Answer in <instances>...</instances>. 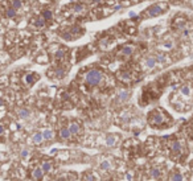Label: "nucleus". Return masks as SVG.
<instances>
[{
    "label": "nucleus",
    "instance_id": "f257e3e1",
    "mask_svg": "<svg viewBox=\"0 0 193 181\" xmlns=\"http://www.w3.org/2000/svg\"><path fill=\"white\" fill-rule=\"evenodd\" d=\"M147 120L152 127H167L172 123V118L167 115L165 111H163L161 109H155L149 111L147 115Z\"/></svg>",
    "mask_w": 193,
    "mask_h": 181
},
{
    "label": "nucleus",
    "instance_id": "f03ea898",
    "mask_svg": "<svg viewBox=\"0 0 193 181\" xmlns=\"http://www.w3.org/2000/svg\"><path fill=\"white\" fill-rule=\"evenodd\" d=\"M102 80H103V74H102V72L98 69L89 70V72L86 73V75H85V81H86V83L90 85V86H98L102 82Z\"/></svg>",
    "mask_w": 193,
    "mask_h": 181
},
{
    "label": "nucleus",
    "instance_id": "7ed1b4c3",
    "mask_svg": "<svg viewBox=\"0 0 193 181\" xmlns=\"http://www.w3.org/2000/svg\"><path fill=\"white\" fill-rule=\"evenodd\" d=\"M165 11H167L165 4H156V5H152L149 9L144 11V15L148 16V17H155V16H159V15H161V13H164Z\"/></svg>",
    "mask_w": 193,
    "mask_h": 181
},
{
    "label": "nucleus",
    "instance_id": "20e7f679",
    "mask_svg": "<svg viewBox=\"0 0 193 181\" xmlns=\"http://www.w3.org/2000/svg\"><path fill=\"white\" fill-rule=\"evenodd\" d=\"M184 151V147H183V143L178 140H175L172 141L171 144V157H175L176 155H178L180 156V153H183Z\"/></svg>",
    "mask_w": 193,
    "mask_h": 181
},
{
    "label": "nucleus",
    "instance_id": "39448f33",
    "mask_svg": "<svg viewBox=\"0 0 193 181\" xmlns=\"http://www.w3.org/2000/svg\"><path fill=\"white\" fill-rule=\"evenodd\" d=\"M132 53H134V46H132V45H123V46H120L118 50V54L123 56V57L131 56Z\"/></svg>",
    "mask_w": 193,
    "mask_h": 181
},
{
    "label": "nucleus",
    "instance_id": "423d86ee",
    "mask_svg": "<svg viewBox=\"0 0 193 181\" xmlns=\"http://www.w3.org/2000/svg\"><path fill=\"white\" fill-rule=\"evenodd\" d=\"M37 80H38V74H37V73H28V74L24 75V82L28 85V86L33 85Z\"/></svg>",
    "mask_w": 193,
    "mask_h": 181
},
{
    "label": "nucleus",
    "instance_id": "0eeeda50",
    "mask_svg": "<svg viewBox=\"0 0 193 181\" xmlns=\"http://www.w3.org/2000/svg\"><path fill=\"white\" fill-rule=\"evenodd\" d=\"M70 136H72V132H70L69 128H66V127H62V128L59 130V138H61L62 140H69Z\"/></svg>",
    "mask_w": 193,
    "mask_h": 181
},
{
    "label": "nucleus",
    "instance_id": "6e6552de",
    "mask_svg": "<svg viewBox=\"0 0 193 181\" xmlns=\"http://www.w3.org/2000/svg\"><path fill=\"white\" fill-rule=\"evenodd\" d=\"M44 173H45V172L42 171V168H35V169H33V172H32V177L35 180L41 181L42 179H44Z\"/></svg>",
    "mask_w": 193,
    "mask_h": 181
},
{
    "label": "nucleus",
    "instance_id": "1a4fd4ad",
    "mask_svg": "<svg viewBox=\"0 0 193 181\" xmlns=\"http://www.w3.org/2000/svg\"><path fill=\"white\" fill-rule=\"evenodd\" d=\"M65 57H66V49H59L54 53V60L56 61H64Z\"/></svg>",
    "mask_w": 193,
    "mask_h": 181
},
{
    "label": "nucleus",
    "instance_id": "9d476101",
    "mask_svg": "<svg viewBox=\"0 0 193 181\" xmlns=\"http://www.w3.org/2000/svg\"><path fill=\"white\" fill-rule=\"evenodd\" d=\"M116 141H118V136H115V135H107L106 136V144L109 147L115 146Z\"/></svg>",
    "mask_w": 193,
    "mask_h": 181
},
{
    "label": "nucleus",
    "instance_id": "9b49d317",
    "mask_svg": "<svg viewBox=\"0 0 193 181\" xmlns=\"http://www.w3.org/2000/svg\"><path fill=\"white\" fill-rule=\"evenodd\" d=\"M69 130H70V132H72V135H77L81 128H79V124L78 123L72 122V123H70V126H69Z\"/></svg>",
    "mask_w": 193,
    "mask_h": 181
},
{
    "label": "nucleus",
    "instance_id": "f8f14e48",
    "mask_svg": "<svg viewBox=\"0 0 193 181\" xmlns=\"http://www.w3.org/2000/svg\"><path fill=\"white\" fill-rule=\"evenodd\" d=\"M42 139H44V136H42V134H36V135H33V138H32V141L35 144H40L42 141Z\"/></svg>",
    "mask_w": 193,
    "mask_h": 181
},
{
    "label": "nucleus",
    "instance_id": "ddd939ff",
    "mask_svg": "<svg viewBox=\"0 0 193 181\" xmlns=\"http://www.w3.org/2000/svg\"><path fill=\"white\" fill-rule=\"evenodd\" d=\"M41 168L44 172H50V169H52V164L49 163V161H44V163L41 164Z\"/></svg>",
    "mask_w": 193,
    "mask_h": 181
},
{
    "label": "nucleus",
    "instance_id": "4468645a",
    "mask_svg": "<svg viewBox=\"0 0 193 181\" xmlns=\"http://www.w3.org/2000/svg\"><path fill=\"white\" fill-rule=\"evenodd\" d=\"M42 136H44L45 140H49V139H52L53 138V132L50 131V130H45V131L42 132Z\"/></svg>",
    "mask_w": 193,
    "mask_h": 181
},
{
    "label": "nucleus",
    "instance_id": "2eb2a0df",
    "mask_svg": "<svg viewBox=\"0 0 193 181\" xmlns=\"http://www.w3.org/2000/svg\"><path fill=\"white\" fill-rule=\"evenodd\" d=\"M172 181H183V174L180 172H175L172 174Z\"/></svg>",
    "mask_w": 193,
    "mask_h": 181
},
{
    "label": "nucleus",
    "instance_id": "dca6fc26",
    "mask_svg": "<svg viewBox=\"0 0 193 181\" xmlns=\"http://www.w3.org/2000/svg\"><path fill=\"white\" fill-rule=\"evenodd\" d=\"M52 16H53V13L50 12V11H44V12H42V19H44V20H50V19H52Z\"/></svg>",
    "mask_w": 193,
    "mask_h": 181
},
{
    "label": "nucleus",
    "instance_id": "f3484780",
    "mask_svg": "<svg viewBox=\"0 0 193 181\" xmlns=\"http://www.w3.org/2000/svg\"><path fill=\"white\" fill-rule=\"evenodd\" d=\"M181 94L185 95V97H188V95H191V89H189V86H183L181 87Z\"/></svg>",
    "mask_w": 193,
    "mask_h": 181
},
{
    "label": "nucleus",
    "instance_id": "a211bd4d",
    "mask_svg": "<svg viewBox=\"0 0 193 181\" xmlns=\"http://www.w3.org/2000/svg\"><path fill=\"white\" fill-rule=\"evenodd\" d=\"M19 115H20V118H21V119H25V118L29 117V111L22 109V110H20V111H19Z\"/></svg>",
    "mask_w": 193,
    "mask_h": 181
},
{
    "label": "nucleus",
    "instance_id": "6ab92c4d",
    "mask_svg": "<svg viewBox=\"0 0 193 181\" xmlns=\"http://www.w3.org/2000/svg\"><path fill=\"white\" fill-rule=\"evenodd\" d=\"M99 167H101V169H103V171H104V169H110V167H111V165H110V161L104 160V161H102Z\"/></svg>",
    "mask_w": 193,
    "mask_h": 181
},
{
    "label": "nucleus",
    "instance_id": "aec40b11",
    "mask_svg": "<svg viewBox=\"0 0 193 181\" xmlns=\"http://www.w3.org/2000/svg\"><path fill=\"white\" fill-rule=\"evenodd\" d=\"M146 65L148 67H154L155 65H156V61H155V58H148V60L146 61Z\"/></svg>",
    "mask_w": 193,
    "mask_h": 181
},
{
    "label": "nucleus",
    "instance_id": "412c9836",
    "mask_svg": "<svg viewBox=\"0 0 193 181\" xmlns=\"http://www.w3.org/2000/svg\"><path fill=\"white\" fill-rule=\"evenodd\" d=\"M82 179H83V181H95V179L90 173H83V177H82Z\"/></svg>",
    "mask_w": 193,
    "mask_h": 181
},
{
    "label": "nucleus",
    "instance_id": "4be33fe9",
    "mask_svg": "<svg viewBox=\"0 0 193 181\" xmlns=\"http://www.w3.org/2000/svg\"><path fill=\"white\" fill-rule=\"evenodd\" d=\"M16 12H15V8H9L7 11V17H15Z\"/></svg>",
    "mask_w": 193,
    "mask_h": 181
},
{
    "label": "nucleus",
    "instance_id": "5701e85b",
    "mask_svg": "<svg viewBox=\"0 0 193 181\" xmlns=\"http://www.w3.org/2000/svg\"><path fill=\"white\" fill-rule=\"evenodd\" d=\"M151 174L154 177H156V179H157V177H160V174H161V172H160V169H152V172H151Z\"/></svg>",
    "mask_w": 193,
    "mask_h": 181
},
{
    "label": "nucleus",
    "instance_id": "b1692460",
    "mask_svg": "<svg viewBox=\"0 0 193 181\" xmlns=\"http://www.w3.org/2000/svg\"><path fill=\"white\" fill-rule=\"evenodd\" d=\"M12 7L15 8H20L21 7V0H12Z\"/></svg>",
    "mask_w": 193,
    "mask_h": 181
},
{
    "label": "nucleus",
    "instance_id": "393cba45",
    "mask_svg": "<svg viewBox=\"0 0 193 181\" xmlns=\"http://www.w3.org/2000/svg\"><path fill=\"white\" fill-rule=\"evenodd\" d=\"M119 98H120V101H126L127 98H128V93H127V91H122L120 94H119Z\"/></svg>",
    "mask_w": 193,
    "mask_h": 181
},
{
    "label": "nucleus",
    "instance_id": "a878e982",
    "mask_svg": "<svg viewBox=\"0 0 193 181\" xmlns=\"http://www.w3.org/2000/svg\"><path fill=\"white\" fill-rule=\"evenodd\" d=\"M27 156H28V151H25V149H24V151L21 152V157H24V159H25Z\"/></svg>",
    "mask_w": 193,
    "mask_h": 181
},
{
    "label": "nucleus",
    "instance_id": "bb28decb",
    "mask_svg": "<svg viewBox=\"0 0 193 181\" xmlns=\"http://www.w3.org/2000/svg\"><path fill=\"white\" fill-rule=\"evenodd\" d=\"M90 1H93V3H99L101 0H90Z\"/></svg>",
    "mask_w": 193,
    "mask_h": 181
}]
</instances>
